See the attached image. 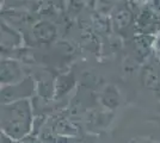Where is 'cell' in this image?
Here are the masks:
<instances>
[{
	"instance_id": "obj_1",
	"label": "cell",
	"mask_w": 160,
	"mask_h": 143,
	"mask_svg": "<svg viewBox=\"0 0 160 143\" xmlns=\"http://www.w3.org/2000/svg\"><path fill=\"white\" fill-rule=\"evenodd\" d=\"M32 124L31 105L28 99L2 105L1 130L12 141H20L28 136Z\"/></svg>"
},
{
	"instance_id": "obj_2",
	"label": "cell",
	"mask_w": 160,
	"mask_h": 143,
	"mask_svg": "<svg viewBox=\"0 0 160 143\" xmlns=\"http://www.w3.org/2000/svg\"><path fill=\"white\" fill-rule=\"evenodd\" d=\"M33 92V82L31 78H27L23 81L5 86L1 88V100L2 104H11V102L24 100L32 94Z\"/></svg>"
},
{
	"instance_id": "obj_3",
	"label": "cell",
	"mask_w": 160,
	"mask_h": 143,
	"mask_svg": "<svg viewBox=\"0 0 160 143\" xmlns=\"http://www.w3.org/2000/svg\"><path fill=\"white\" fill-rule=\"evenodd\" d=\"M22 81V69L19 64L12 60L1 61V83L10 86Z\"/></svg>"
},
{
	"instance_id": "obj_4",
	"label": "cell",
	"mask_w": 160,
	"mask_h": 143,
	"mask_svg": "<svg viewBox=\"0 0 160 143\" xmlns=\"http://www.w3.org/2000/svg\"><path fill=\"white\" fill-rule=\"evenodd\" d=\"M33 35L37 37V40L42 42L53 41L56 36V27L49 21H40L32 29Z\"/></svg>"
},
{
	"instance_id": "obj_5",
	"label": "cell",
	"mask_w": 160,
	"mask_h": 143,
	"mask_svg": "<svg viewBox=\"0 0 160 143\" xmlns=\"http://www.w3.org/2000/svg\"><path fill=\"white\" fill-rule=\"evenodd\" d=\"M142 80L147 88L160 91V74L159 70L153 66H148L142 72Z\"/></svg>"
},
{
	"instance_id": "obj_6",
	"label": "cell",
	"mask_w": 160,
	"mask_h": 143,
	"mask_svg": "<svg viewBox=\"0 0 160 143\" xmlns=\"http://www.w3.org/2000/svg\"><path fill=\"white\" fill-rule=\"evenodd\" d=\"M100 99H102L103 105L108 109L113 110L120 105V94H118V91L113 86H108L107 88L103 91Z\"/></svg>"
},
{
	"instance_id": "obj_7",
	"label": "cell",
	"mask_w": 160,
	"mask_h": 143,
	"mask_svg": "<svg viewBox=\"0 0 160 143\" xmlns=\"http://www.w3.org/2000/svg\"><path fill=\"white\" fill-rule=\"evenodd\" d=\"M74 83V79L73 75H62L58 79V82H56V94L58 95H62L67 93L69 89L72 88Z\"/></svg>"
},
{
	"instance_id": "obj_8",
	"label": "cell",
	"mask_w": 160,
	"mask_h": 143,
	"mask_svg": "<svg viewBox=\"0 0 160 143\" xmlns=\"http://www.w3.org/2000/svg\"><path fill=\"white\" fill-rule=\"evenodd\" d=\"M132 19H133L132 13L127 10H122L115 16V24L117 25L118 29H121V27L128 26L132 23Z\"/></svg>"
},
{
	"instance_id": "obj_9",
	"label": "cell",
	"mask_w": 160,
	"mask_h": 143,
	"mask_svg": "<svg viewBox=\"0 0 160 143\" xmlns=\"http://www.w3.org/2000/svg\"><path fill=\"white\" fill-rule=\"evenodd\" d=\"M56 129L61 134H72V129H74V128L72 126L71 123L66 122V121H61V122L58 123Z\"/></svg>"
},
{
	"instance_id": "obj_10",
	"label": "cell",
	"mask_w": 160,
	"mask_h": 143,
	"mask_svg": "<svg viewBox=\"0 0 160 143\" xmlns=\"http://www.w3.org/2000/svg\"><path fill=\"white\" fill-rule=\"evenodd\" d=\"M158 45H159V47H160V38H159V40H158Z\"/></svg>"
}]
</instances>
